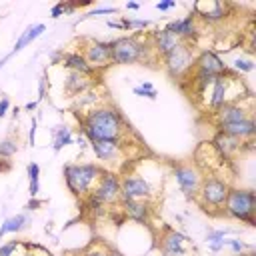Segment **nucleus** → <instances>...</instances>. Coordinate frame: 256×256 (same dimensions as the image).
Here are the masks:
<instances>
[{"label": "nucleus", "mask_w": 256, "mask_h": 256, "mask_svg": "<svg viewBox=\"0 0 256 256\" xmlns=\"http://www.w3.org/2000/svg\"><path fill=\"white\" fill-rule=\"evenodd\" d=\"M214 146L218 148V152L224 158H230L232 154H236L240 150L242 144H240V140H236V138H232V136H228L224 132H218V136L214 138Z\"/></svg>", "instance_id": "24"}, {"label": "nucleus", "mask_w": 256, "mask_h": 256, "mask_svg": "<svg viewBox=\"0 0 256 256\" xmlns=\"http://www.w3.org/2000/svg\"><path fill=\"white\" fill-rule=\"evenodd\" d=\"M60 62L70 72H78V74H84V76H92L94 74V68L86 62L82 52H64V54H60Z\"/></svg>", "instance_id": "20"}, {"label": "nucleus", "mask_w": 256, "mask_h": 256, "mask_svg": "<svg viewBox=\"0 0 256 256\" xmlns=\"http://www.w3.org/2000/svg\"><path fill=\"white\" fill-rule=\"evenodd\" d=\"M178 44H182V40L172 34L170 30L162 28V30H154L152 32V50L158 54V56H166L170 50H174Z\"/></svg>", "instance_id": "18"}, {"label": "nucleus", "mask_w": 256, "mask_h": 256, "mask_svg": "<svg viewBox=\"0 0 256 256\" xmlns=\"http://www.w3.org/2000/svg\"><path fill=\"white\" fill-rule=\"evenodd\" d=\"M80 52H82V56L86 58V62H88L92 68H104V66L112 64L110 42H102V40H86Z\"/></svg>", "instance_id": "11"}, {"label": "nucleus", "mask_w": 256, "mask_h": 256, "mask_svg": "<svg viewBox=\"0 0 256 256\" xmlns=\"http://www.w3.org/2000/svg\"><path fill=\"white\" fill-rule=\"evenodd\" d=\"M226 246H228L232 252H236V254L242 252V250L246 248V244H244L242 240H238V238H230V240H226Z\"/></svg>", "instance_id": "36"}, {"label": "nucleus", "mask_w": 256, "mask_h": 256, "mask_svg": "<svg viewBox=\"0 0 256 256\" xmlns=\"http://www.w3.org/2000/svg\"><path fill=\"white\" fill-rule=\"evenodd\" d=\"M152 48H148L146 42H142L136 34L130 36H118L110 42V56L112 64L116 66H128L136 62H148Z\"/></svg>", "instance_id": "3"}, {"label": "nucleus", "mask_w": 256, "mask_h": 256, "mask_svg": "<svg viewBox=\"0 0 256 256\" xmlns=\"http://www.w3.org/2000/svg\"><path fill=\"white\" fill-rule=\"evenodd\" d=\"M74 142V136H72V128L70 126H56L52 128V148L58 152L62 150L64 146H70Z\"/></svg>", "instance_id": "25"}, {"label": "nucleus", "mask_w": 256, "mask_h": 256, "mask_svg": "<svg viewBox=\"0 0 256 256\" xmlns=\"http://www.w3.org/2000/svg\"><path fill=\"white\" fill-rule=\"evenodd\" d=\"M110 256H122V254H118V252H114V250H112V252H110Z\"/></svg>", "instance_id": "43"}, {"label": "nucleus", "mask_w": 256, "mask_h": 256, "mask_svg": "<svg viewBox=\"0 0 256 256\" xmlns=\"http://www.w3.org/2000/svg\"><path fill=\"white\" fill-rule=\"evenodd\" d=\"M106 26H108V28H116V30H122V24H120V20H108V22H106Z\"/></svg>", "instance_id": "40"}, {"label": "nucleus", "mask_w": 256, "mask_h": 256, "mask_svg": "<svg viewBox=\"0 0 256 256\" xmlns=\"http://www.w3.org/2000/svg\"><path fill=\"white\" fill-rule=\"evenodd\" d=\"M186 242H188V238L182 232L166 228V232L160 238V250L164 256H182L186 252Z\"/></svg>", "instance_id": "16"}, {"label": "nucleus", "mask_w": 256, "mask_h": 256, "mask_svg": "<svg viewBox=\"0 0 256 256\" xmlns=\"http://www.w3.org/2000/svg\"><path fill=\"white\" fill-rule=\"evenodd\" d=\"M110 248H108V244H104V242H94V244H90L84 252H82V256H110Z\"/></svg>", "instance_id": "31"}, {"label": "nucleus", "mask_w": 256, "mask_h": 256, "mask_svg": "<svg viewBox=\"0 0 256 256\" xmlns=\"http://www.w3.org/2000/svg\"><path fill=\"white\" fill-rule=\"evenodd\" d=\"M104 168L96 162H74V164H66L62 168L64 174V182L68 186V190L76 196V198H86L92 188L96 186V182L100 180Z\"/></svg>", "instance_id": "2"}, {"label": "nucleus", "mask_w": 256, "mask_h": 256, "mask_svg": "<svg viewBox=\"0 0 256 256\" xmlns=\"http://www.w3.org/2000/svg\"><path fill=\"white\" fill-rule=\"evenodd\" d=\"M18 240H12V242H6V244H2L0 246V256H12L14 254V250L18 248Z\"/></svg>", "instance_id": "34"}, {"label": "nucleus", "mask_w": 256, "mask_h": 256, "mask_svg": "<svg viewBox=\"0 0 256 256\" xmlns=\"http://www.w3.org/2000/svg\"><path fill=\"white\" fill-rule=\"evenodd\" d=\"M166 30H170L172 34H176L182 42H188L192 38L198 36V22H196V16L194 14H188V16H182V18H176L172 22L166 24Z\"/></svg>", "instance_id": "15"}, {"label": "nucleus", "mask_w": 256, "mask_h": 256, "mask_svg": "<svg viewBox=\"0 0 256 256\" xmlns=\"http://www.w3.org/2000/svg\"><path fill=\"white\" fill-rule=\"evenodd\" d=\"M172 176H174L178 188L184 192V196L194 200L196 194H198V188L204 180L202 170L196 164H174L172 166Z\"/></svg>", "instance_id": "8"}, {"label": "nucleus", "mask_w": 256, "mask_h": 256, "mask_svg": "<svg viewBox=\"0 0 256 256\" xmlns=\"http://www.w3.org/2000/svg\"><path fill=\"white\" fill-rule=\"evenodd\" d=\"M16 152H18V138L8 136V138L0 140V158H2V160L12 158Z\"/></svg>", "instance_id": "29"}, {"label": "nucleus", "mask_w": 256, "mask_h": 256, "mask_svg": "<svg viewBox=\"0 0 256 256\" xmlns=\"http://www.w3.org/2000/svg\"><path fill=\"white\" fill-rule=\"evenodd\" d=\"M90 148H92V152H94V156L102 168L110 166L108 170H112L116 164L126 162L124 160L126 158V144L122 140H94V142H90Z\"/></svg>", "instance_id": "7"}, {"label": "nucleus", "mask_w": 256, "mask_h": 256, "mask_svg": "<svg viewBox=\"0 0 256 256\" xmlns=\"http://www.w3.org/2000/svg\"><path fill=\"white\" fill-rule=\"evenodd\" d=\"M232 64H234V70H236V72H252V70H254V62H252L250 58H242V56H240V58H236Z\"/></svg>", "instance_id": "32"}, {"label": "nucleus", "mask_w": 256, "mask_h": 256, "mask_svg": "<svg viewBox=\"0 0 256 256\" xmlns=\"http://www.w3.org/2000/svg\"><path fill=\"white\" fill-rule=\"evenodd\" d=\"M8 110H10V98L8 96H2L0 98V118H4L8 114Z\"/></svg>", "instance_id": "38"}, {"label": "nucleus", "mask_w": 256, "mask_h": 256, "mask_svg": "<svg viewBox=\"0 0 256 256\" xmlns=\"http://www.w3.org/2000/svg\"><path fill=\"white\" fill-rule=\"evenodd\" d=\"M194 60H196L194 46L188 42H182L174 50H170L166 56H162V66L172 80H182L184 76H188L192 72Z\"/></svg>", "instance_id": "6"}, {"label": "nucleus", "mask_w": 256, "mask_h": 256, "mask_svg": "<svg viewBox=\"0 0 256 256\" xmlns=\"http://www.w3.org/2000/svg\"><path fill=\"white\" fill-rule=\"evenodd\" d=\"M226 234H228V230H212V232H208V236H206L208 248L212 252H220L226 246V240H228Z\"/></svg>", "instance_id": "27"}, {"label": "nucleus", "mask_w": 256, "mask_h": 256, "mask_svg": "<svg viewBox=\"0 0 256 256\" xmlns=\"http://www.w3.org/2000/svg\"><path fill=\"white\" fill-rule=\"evenodd\" d=\"M26 172H28V194L36 198L40 192V166L36 162H30L26 166Z\"/></svg>", "instance_id": "26"}, {"label": "nucleus", "mask_w": 256, "mask_h": 256, "mask_svg": "<svg viewBox=\"0 0 256 256\" xmlns=\"http://www.w3.org/2000/svg\"><path fill=\"white\" fill-rule=\"evenodd\" d=\"M120 24H122V30L140 32V30L148 28L152 22H150V20H140V18H126V16H120Z\"/></svg>", "instance_id": "28"}, {"label": "nucleus", "mask_w": 256, "mask_h": 256, "mask_svg": "<svg viewBox=\"0 0 256 256\" xmlns=\"http://www.w3.org/2000/svg\"><path fill=\"white\" fill-rule=\"evenodd\" d=\"M192 14L196 18H202L204 22L208 24H216V22H222L226 18V4L222 2H196L192 6Z\"/></svg>", "instance_id": "14"}, {"label": "nucleus", "mask_w": 256, "mask_h": 256, "mask_svg": "<svg viewBox=\"0 0 256 256\" xmlns=\"http://www.w3.org/2000/svg\"><path fill=\"white\" fill-rule=\"evenodd\" d=\"M36 142V118H32V124H30V132H28V144L34 146Z\"/></svg>", "instance_id": "39"}, {"label": "nucleus", "mask_w": 256, "mask_h": 256, "mask_svg": "<svg viewBox=\"0 0 256 256\" xmlns=\"http://www.w3.org/2000/svg\"><path fill=\"white\" fill-rule=\"evenodd\" d=\"M218 130L240 140V142H248L256 134V124L252 118H246V120H238V122H230V124H220Z\"/></svg>", "instance_id": "17"}, {"label": "nucleus", "mask_w": 256, "mask_h": 256, "mask_svg": "<svg viewBox=\"0 0 256 256\" xmlns=\"http://www.w3.org/2000/svg\"><path fill=\"white\" fill-rule=\"evenodd\" d=\"M124 214L140 224H150V204L146 200H120Z\"/></svg>", "instance_id": "19"}, {"label": "nucleus", "mask_w": 256, "mask_h": 256, "mask_svg": "<svg viewBox=\"0 0 256 256\" xmlns=\"http://www.w3.org/2000/svg\"><path fill=\"white\" fill-rule=\"evenodd\" d=\"M118 10L114 8V6H98V8H94V10H90L86 16H98V14H116Z\"/></svg>", "instance_id": "35"}, {"label": "nucleus", "mask_w": 256, "mask_h": 256, "mask_svg": "<svg viewBox=\"0 0 256 256\" xmlns=\"http://www.w3.org/2000/svg\"><path fill=\"white\" fill-rule=\"evenodd\" d=\"M254 212H256V196L250 188H230L222 214L246 222L248 226H254Z\"/></svg>", "instance_id": "4"}, {"label": "nucleus", "mask_w": 256, "mask_h": 256, "mask_svg": "<svg viewBox=\"0 0 256 256\" xmlns=\"http://www.w3.org/2000/svg\"><path fill=\"white\" fill-rule=\"evenodd\" d=\"M154 196L152 184L140 174H124L120 178V200H150Z\"/></svg>", "instance_id": "9"}, {"label": "nucleus", "mask_w": 256, "mask_h": 256, "mask_svg": "<svg viewBox=\"0 0 256 256\" xmlns=\"http://www.w3.org/2000/svg\"><path fill=\"white\" fill-rule=\"evenodd\" d=\"M88 86H90V76H84L78 72H68L64 78V90L70 96H80L82 92H86Z\"/></svg>", "instance_id": "21"}, {"label": "nucleus", "mask_w": 256, "mask_h": 256, "mask_svg": "<svg viewBox=\"0 0 256 256\" xmlns=\"http://www.w3.org/2000/svg\"><path fill=\"white\" fill-rule=\"evenodd\" d=\"M126 130L122 114L108 104L94 106L88 110L82 118V134L88 138V142L94 140H122V134Z\"/></svg>", "instance_id": "1"}, {"label": "nucleus", "mask_w": 256, "mask_h": 256, "mask_svg": "<svg viewBox=\"0 0 256 256\" xmlns=\"http://www.w3.org/2000/svg\"><path fill=\"white\" fill-rule=\"evenodd\" d=\"M30 222V216L26 212H20V214H14L10 218H6L0 226V240L6 236V234H18L20 230H24Z\"/></svg>", "instance_id": "23"}, {"label": "nucleus", "mask_w": 256, "mask_h": 256, "mask_svg": "<svg viewBox=\"0 0 256 256\" xmlns=\"http://www.w3.org/2000/svg\"><path fill=\"white\" fill-rule=\"evenodd\" d=\"M90 194L104 206L120 202V178H118V174L112 170H104Z\"/></svg>", "instance_id": "10"}, {"label": "nucleus", "mask_w": 256, "mask_h": 256, "mask_svg": "<svg viewBox=\"0 0 256 256\" xmlns=\"http://www.w3.org/2000/svg\"><path fill=\"white\" fill-rule=\"evenodd\" d=\"M140 4L138 2H126V10H138Z\"/></svg>", "instance_id": "41"}, {"label": "nucleus", "mask_w": 256, "mask_h": 256, "mask_svg": "<svg viewBox=\"0 0 256 256\" xmlns=\"http://www.w3.org/2000/svg\"><path fill=\"white\" fill-rule=\"evenodd\" d=\"M156 8H158L160 12L172 10V8H176V0H160V2H156Z\"/></svg>", "instance_id": "37"}, {"label": "nucleus", "mask_w": 256, "mask_h": 256, "mask_svg": "<svg viewBox=\"0 0 256 256\" xmlns=\"http://www.w3.org/2000/svg\"><path fill=\"white\" fill-rule=\"evenodd\" d=\"M230 188L232 186L218 176H204L194 200L198 202V206L204 212H212V214L220 212L222 214V208H224V202H226Z\"/></svg>", "instance_id": "5"}, {"label": "nucleus", "mask_w": 256, "mask_h": 256, "mask_svg": "<svg viewBox=\"0 0 256 256\" xmlns=\"http://www.w3.org/2000/svg\"><path fill=\"white\" fill-rule=\"evenodd\" d=\"M44 30H46V26H44V24H32V26H28V28L20 34V38L16 40V44H14L12 52H8V56L12 58V56H14V54H18L22 48H26L28 44H32V42H34V40H36Z\"/></svg>", "instance_id": "22"}, {"label": "nucleus", "mask_w": 256, "mask_h": 256, "mask_svg": "<svg viewBox=\"0 0 256 256\" xmlns=\"http://www.w3.org/2000/svg\"><path fill=\"white\" fill-rule=\"evenodd\" d=\"M132 92H134L136 96H142V98H150V100H154V98H156V94H158L152 82H140L138 86H134V88H132Z\"/></svg>", "instance_id": "30"}, {"label": "nucleus", "mask_w": 256, "mask_h": 256, "mask_svg": "<svg viewBox=\"0 0 256 256\" xmlns=\"http://www.w3.org/2000/svg\"><path fill=\"white\" fill-rule=\"evenodd\" d=\"M194 70H198V72H202V74H206V76L216 78V76L226 74L230 68L224 64V60H222L216 52H212V50H202V52L196 56V60H194Z\"/></svg>", "instance_id": "13"}, {"label": "nucleus", "mask_w": 256, "mask_h": 256, "mask_svg": "<svg viewBox=\"0 0 256 256\" xmlns=\"http://www.w3.org/2000/svg\"><path fill=\"white\" fill-rule=\"evenodd\" d=\"M36 104H38V102H28V104H26V110H34Z\"/></svg>", "instance_id": "42"}, {"label": "nucleus", "mask_w": 256, "mask_h": 256, "mask_svg": "<svg viewBox=\"0 0 256 256\" xmlns=\"http://www.w3.org/2000/svg\"><path fill=\"white\" fill-rule=\"evenodd\" d=\"M248 98V96H246ZM244 100V98H242ZM242 100H236V102H226L222 104L216 112H214V120H216V126L220 124H230V122H238V120H246V118H252V102L248 106H244Z\"/></svg>", "instance_id": "12"}, {"label": "nucleus", "mask_w": 256, "mask_h": 256, "mask_svg": "<svg viewBox=\"0 0 256 256\" xmlns=\"http://www.w3.org/2000/svg\"><path fill=\"white\" fill-rule=\"evenodd\" d=\"M76 4H68V2H58V4H54L52 6V10H50V16L52 18H58V16H62L64 12H70L72 8H74Z\"/></svg>", "instance_id": "33"}]
</instances>
